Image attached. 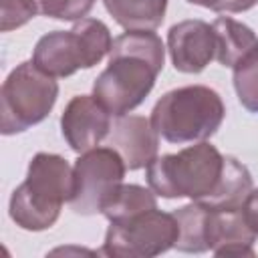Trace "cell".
<instances>
[{"label":"cell","mask_w":258,"mask_h":258,"mask_svg":"<svg viewBox=\"0 0 258 258\" xmlns=\"http://www.w3.org/2000/svg\"><path fill=\"white\" fill-rule=\"evenodd\" d=\"M107 145L119 151L129 171L147 167L159 151V135L151 121L141 115L115 117L111 133L107 135Z\"/></svg>","instance_id":"8fae6325"},{"label":"cell","mask_w":258,"mask_h":258,"mask_svg":"<svg viewBox=\"0 0 258 258\" xmlns=\"http://www.w3.org/2000/svg\"><path fill=\"white\" fill-rule=\"evenodd\" d=\"M73 171L75 194L69 202L71 210L79 216H95L103 214L123 185L127 165L117 149L105 145L81 153Z\"/></svg>","instance_id":"ba28073f"},{"label":"cell","mask_w":258,"mask_h":258,"mask_svg":"<svg viewBox=\"0 0 258 258\" xmlns=\"http://www.w3.org/2000/svg\"><path fill=\"white\" fill-rule=\"evenodd\" d=\"M32 2L38 14L69 22L87 18L91 8L95 6V0H32Z\"/></svg>","instance_id":"ac0fdd59"},{"label":"cell","mask_w":258,"mask_h":258,"mask_svg":"<svg viewBox=\"0 0 258 258\" xmlns=\"http://www.w3.org/2000/svg\"><path fill=\"white\" fill-rule=\"evenodd\" d=\"M232 71L240 105L250 113H258V48L244 56Z\"/></svg>","instance_id":"e0dca14e"},{"label":"cell","mask_w":258,"mask_h":258,"mask_svg":"<svg viewBox=\"0 0 258 258\" xmlns=\"http://www.w3.org/2000/svg\"><path fill=\"white\" fill-rule=\"evenodd\" d=\"M145 169L155 196L165 200L189 198L214 210L240 208L252 189L248 167L232 155H222L208 141L155 157Z\"/></svg>","instance_id":"6da1fadb"},{"label":"cell","mask_w":258,"mask_h":258,"mask_svg":"<svg viewBox=\"0 0 258 258\" xmlns=\"http://www.w3.org/2000/svg\"><path fill=\"white\" fill-rule=\"evenodd\" d=\"M58 97L54 77L40 71L32 60L16 64L0 89V131L16 135L44 121Z\"/></svg>","instance_id":"8992f818"},{"label":"cell","mask_w":258,"mask_h":258,"mask_svg":"<svg viewBox=\"0 0 258 258\" xmlns=\"http://www.w3.org/2000/svg\"><path fill=\"white\" fill-rule=\"evenodd\" d=\"M73 194L75 171L71 163L58 153H36L28 163L24 181L10 196V220L28 232L48 230Z\"/></svg>","instance_id":"3957f363"},{"label":"cell","mask_w":258,"mask_h":258,"mask_svg":"<svg viewBox=\"0 0 258 258\" xmlns=\"http://www.w3.org/2000/svg\"><path fill=\"white\" fill-rule=\"evenodd\" d=\"M216 34V60L222 67L234 69L244 56L258 48V36L250 26L230 16H220L212 22Z\"/></svg>","instance_id":"4fadbf2b"},{"label":"cell","mask_w":258,"mask_h":258,"mask_svg":"<svg viewBox=\"0 0 258 258\" xmlns=\"http://www.w3.org/2000/svg\"><path fill=\"white\" fill-rule=\"evenodd\" d=\"M242 208H244V214H246L250 226H252L254 232L258 234V187H252V189H250V194L246 196Z\"/></svg>","instance_id":"44dd1931"},{"label":"cell","mask_w":258,"mask_h":258,"mask_svg":"<svg viewBox=\"0 0 258 258\" xmlns=\"http://www.w3.org/2000/svg\"><path fill=\"white\" fill-rule=\"evenodd\" d=\"M179 226L173 214L157 208L109 222L101 252L111 258H153L175 248Z\"/></svg>","instance_id":"52a82bcc"},{"label":"cell","mask_w":258,"mask_h":258,"mask_svg":"<svg viewBox=\"0 0 258 258\" xmlns=\"http://www.w3.org/2000/svg\"><path fill=\"white\" fill-rule=\"evenodd\" d=\"M189 4L210 8L214 12H244L258 4V0H185Z\"/></svg>","instance_id":"ffe728a7"},{"label":"cell","mask_w":258,"mask_h":258,"mask_svg":"<svg viewBox=\"0 0 258 258\" xmlns=\"http://www.w3.org/2000/svg\"><path fill=\"white\" fill-rule=\"evenodd\" d=\"M151 208H157V198L151 187H143L137 183H123L115 194V198L111 200V204L103 210V216L109 222H117Z\"/></svg>","instance_id":"2e32d148"},{"label":"cell","mask_w":258,"mask_h":258,"mask_svg":"<svg viewBox=\"0 0 258 258\" xmlns=\"http://www.w3.org/2000/svg\"><path fill=\"white\" fill-rule=\"evenodd\" d=\"M179 226V236L175 242V250L187 254L208 252V216L210 206L202 202H191L171 212Z\"/></svg>","instance_id":"9a60e30c"},{"label":"cell","mask_w":258,"mask_h":258,"mask_svg":"<svg viewBox=\"0 0 258 258\" xmlns=\"http://www.w3.org/2000/svg\"><path fill=\"white\" fill-rule=\"evenodd\" d=\"M165 46L153 30H127L113 38L109 64L93 83L95 99L113 115L137 109L163 71Z\"/></svg>","instance_id":"7a4b0ae2"},{"label":"cell","mask_w":258,"mask_h":258,"mask_svg":"<svg viewBox=\"0 0 258 258\" xmlns=\"http://www.w3.org/2000/svg\"><path fill=\"white\" fill-rule=\"evenodd\" d=\"M226 107L218 91L206 85H187L167 91L151 111V125L161 139L173 145L208 141L222 125Z\"/></svg>","instance_id":"277c9868"},{"label":"cell","mask_w":258,"mask_h":258,"mask_svg":"<svg viewBox=\"0 0 258 258\" xmlns=\"http://www.w3.org/2000/svg\"><path fill=\"white\" fill-rule=\"evenodd\" d=\"M111 30L103 20L83 18L71 30H52L38 38L32 62L54 79L99 64L111 50Z\"/></svg>","instance_id":"5b68a950"},{"label":"cell","mask_w":258,"mask_h":258,"mask_svg":"<svg viewBox=\"0 0 258 258\" xmlns=\"http://www.w3.org/2000/svg\"><path fill=\"white\" fill-rule=\"evenodd\" d=\"M167 52L179 73L198 75L216 58V34L212 24L191 18L173 24L167 32Z\"/></svg>","instance_id":"30bf717a"},{"label":"cell","mask_w":258,"mask_h":258,"mask_svg":"<svg viewBox=\"0 0 258 258\" xmlns=\"http://www.w3.org/2000/svg\"><path fill=\"white\" fill-rule=\"evenodd\" d=\"M111 117L95 95H75L60 115V133L75 153H85L107 139Z\"/></svg>","instance_id":"9c48e42d"},{"label":"cell","mask_w":258,"mask_h":258,"mask_svg":"<svg viewBox=\"0 0 258 258\" xmlns=\"http://www.w3.org/2000/svg\"><path fill=\"white\" fill-rule=\"evenodd\" d=\"M258 234L250 226L244 208H210L208 216V250L216 256H250Z\"/></svg>","instance_id":"7c38bea8"},{"label":"cell","mask_w":258,"mask_h":258,"mask_svg":"<svg viewBox=\"0 0 258 258\" xmlns=\"http://www.w3.org/2000/svg\"><path fill=\"white\" fill-rule=\"evenodd\" d=\"M38 14L32 0H0V30L10 32Z\"/></svg>","instance_id":"d6986e66"},{"label":"cell","mask_w":258,"mask_h":258,"mask_svg":"<svg viewBox=\"0 0 258 258\" xmlns=\"http://www.w3.org/2000/svg\"><path fill=\"white\" fill-rule=\"evenodd\" d=\"M103 4L125 30H155L167 10V0H103Z\"/></svg>","instance_id":"5bb4252c"}]
</instances>
